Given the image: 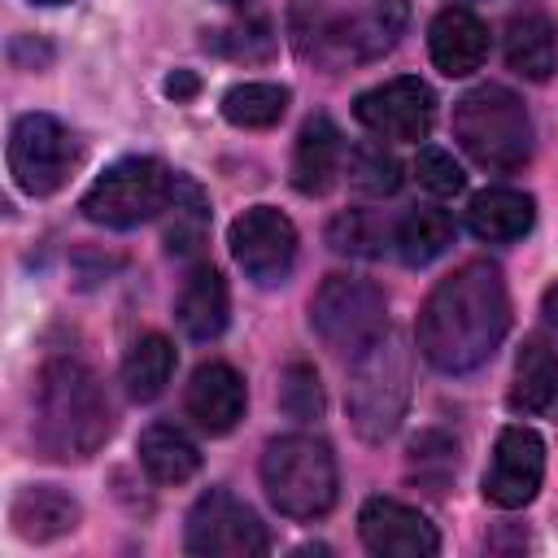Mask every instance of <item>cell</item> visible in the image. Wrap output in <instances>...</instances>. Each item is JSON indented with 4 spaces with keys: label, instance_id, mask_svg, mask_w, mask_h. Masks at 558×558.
I'll list each match as a JSON object with an SVG mask.
<instances>
[{
    "label": "cell",
    "instance_id": "21",
    "mask_svg": "<svg viewBox=\"0 0 558 558\" xmlns=\"http://www.w3.org/2000/svg\"><path fill=\"white\" fill-rule=\"evenodd\" d=\"M558 397V349L545 336H527L514 357V379L506 392V405L514 414H541Z\"/></svg>",
    "mask_w": 558,
    "mask_h": 558
},
{
    "label": "cell",
    "instance_id": "22",
    "mask_svg": "<svg viewBox=\"0 0 558 558\" xmlns=\"http://www.w3.org/2000/svg\"><path fill=\"white\" fill-rule=\"evenodd\" d=\"M506 65L532 83L558 70V26L545 13H519L506 26Z\"/></svg>",
    "mask_w": 558,
    "mask_h": 558
},
{
    "label": "cell",
    "instance_id": "12",
    "mask_svg": "<svg viewBox=\"0 0 558 558\" xmlns=\"http://www.w3.org/2000/svg\"><path fill=\"white\" fill-rule=\"evenodd\" d=\"M353 113L357 122L379 135V140H401V144H418L427 140L432 131V118H436V96L423 78L414 74H401V78H388L371 92H362L353 100Z\"/></svg>",
    "mask_w": 558,
    "mask_h": 558
},
{
    "label": "cell",
    "instance_id": "6",
    "mask_svg": "<svg viewBox=\"0 0 558 558\" xmlns=\"http://www.w3.org/2000/svg\"><path fill=\"white\" fill-rule=\"evenodd\" d=\"M262 484L279 514L288 519H323L336 506V453L327 440L292 432L266 445Z\"/></svg>",
    "mask_w": 558,
    "mask_h": 558
},
{
    "label": "cell",
    "instance_id": "11",
    "mask_svg": "<svg viewBox=\"0 0 558 558\" xmlns=\"http://www.w3.org/2000/svg\"><path fill=\"white\" fill-rule=\"evenodd\" d=\"M231 257L257 288H279L296 266V227L270 205H253L231 222Z\"/></svg>",
    "mask_w": 558,
    "mask_h": 558
},
{
    "label": "cell",
    "instance_id": "36",
    "mask_svg": "<svg viewBox=\"0 0 558 558\" xmlns=\"http://www.w3.org/2000/svg\"><path fill=\"white\" fill-rule=\"evenodd\" d=\"M35 4H70V0H35Z\"/></svg>",
    "mask_w": 558,
    "mask_h": 558
},
{
    "label": "cell",
    "instance_id": "13",
    "mask_svg": "<svg viewBox=\"0 0 558 558\" xmlns=\"http://www.w3.org/2000/svg\"><path fill=\"white\" fill-rule=\"evenodd\" d=\"M545 475V445L532 427H506L493 445L484 471V501L497 510H519L536 497Z\"/></svg>",
    "mask_w": 558,
    "mask_h": 558
},
{
    "label": "cell",
    "instance_id": "23",
    "mask_svg": "<svg viewBox=\"0 0 558 558\" xmlns=\"http://www.w3.org/2000/svg\"><path fill=\"white\" fill-rule=\"evenodd\" d=\"M140 466L157 484H183L201 471V449L170 423H153L140 436Z\"/></svg>",
    "mask_w": 558,
    "mask_h": 558
},
{
    "label": "cell",
    "instance_id": "10",
    "mask_svg": "<svg viewBox=\"0 0 558 558\" xmlns=\"http://www.w3.org/2000/svg\"><path fill=\"white\" fill-rule=\"evenodd\" d=\"M183 549L196 558H253L270 549V532L248 501H240L227 488H209L187 510Z\"/></svg>",
    "mask_w": 558,
    "mask_h": 558
},
{
    "label": "cell",
    "instance_id": "17",
    "mask_svg": "<svg viewBox=\"0 0 558 558\" xmlns=\"http://www.w3.org/2000/svg\"><path fill=\"white\" fill-rule=\"evenodd\" d=\"M78 519H83L78 501H74L65 488H57V484H31V488H22V493L13 497V506H9L13 532H17L22 541H35V545L74 532Z\"/></svg>",
    "mask_w": 558,
    "mask_h": 558
},
{
    "label": "cell",
    "instance_id": "2",
    "mask_svg": "<svg viewBox=\"0 0 558 558\" xmlns=\"http://www.w3.org/2000/svg\"><path fill=\"white\" fill-rule=\"evenodd\" d=\"M405 26V0H292L288 35L327 74L384 57Z\"/></svg>",
    "mask_w": 558,
    "mask_h": 558
},
{
    "label": "cell",
    "instance_id": "14",
    "mask_svg": "<svg viewBox=\"0 0 558 558\" xmlns=\"http://www.w3.org/2000/svg\"><path fill=\"white\" fill-rule=\"evenodd\" d=\"M357 532H362V545L384 558H432L440 549L432 519L392 497H371L357 514Z\"/></svg>",
    "mask_w": 558,
    "mask_h": 558
},
{
    "label": "cell",
    "instance_id": "31",
    "mask_svg": "<svg viewBox=\"0 0 558 558\" xmlns=\"http://www.w3.org/2000/svg\"><path fill=\"white\" fill-rule=\"evenodd\" d=\"M410 471L418 480H427L432 493H440L453 480V471H458V440L449 432H436V427L418 432L410 440Z\"/></svg>",
    "mask_w": 558,
    "mask_h": 558
},
{
    "label": "cell",
    "instance_id": "1",
    "mask_svg": "<svg viewBox=\"0 0 558 558\" xmlns=\"http://www.w3.org/2000/svg\"><path fill=\"white\" fill-rule=\"evenodd\" d=\"M506 331L510 292L501 270L484 257H471L453 275H445L418 310V349L445 375H462L488 362Z\"/></svg>",
    "mask_w": 558,
    "mask_h": 558
},
{
    "label": "cell",
    "instance_id": "26",
    "mask_svg": "<svg viewBox=\"0 0 558 558\" xmlns=\"http://www.w3.org/2000/svg\"><path fill=\"white\" fill-rule=\"evenodd\" d=\"M392 244H397V253H401L405 266H427V262H436L453 244V218L445 209H432V205L410 209L397 222Z\"/></svg>",
    "mask_w": 558,
    "mask_h": 558
},
{
    "label": "cell",
    "instance_id": "28",
    "mask_svg": "<svg viewBox=\"0 0 558 558\" xmlns=\"http://www.w3.org/2000/svg\"><path fill=\"white\" fill-rule=\"evenodd\" d=\"M205 48L227 57V61H270L279 39L270 31L266 17H240V22H227V26H214L205 31Z\"/></svg>",
    "mask_w": 558,
    "mask_h": 558
},
{
    "label": "cell",
    "instance_id": "32",
    "mask_svg": "<svg viewBox=\"0 0 558 558\" xmlns=\"http://www.w3.org/2000/svg\"><path fill=\"white\" fill-rule=\"evenodd\" d=\"M279 410L296 423L323 418V384H318V371L310 362H292L279 375Z\"/></svg>",
    "mask_w": 558,
    "mask_h": 558
},
{
    "label": "cell",
    "instance_id": "20",
    "mask_svg": "<svg viewBox=\"0 0 558 558\" xmlns=\"http://www.w3.org/2000/svg\"><path fill=\"white\" fill-rule=\"evenodd\" d=\"M174 314H179V327H183L192 340H214V336H222L227 314H231L227 279H222L209 262H201V266L183 279Z\"/></svg>",
    "mask_w": 558,
    "mask_h": 558
},
{
    "label": "cell",
    "instance_id": "25",
    "mask_svg": "<svg viewBox=\"0 0 558 558\" xmlns=\"http://www.w3.org/2000/svg\"><path fill=\"white\" fill-rule=\"evenodd\" d=\"M170 375H174V344L166 336H157V331L140 336L126 349V357H122V384H126V392L135 401L161 397L166 384H170Z\"/></svg>",
    "mask_w": 558,
    "mask_h": 558
},
{
    "label": "cell",
    "instance_id": "3",
    "mask_svg": "<svg viewBox=\"0 0 558 558\" xmlns=\"http://www.w3.org/2000/svg\"><path fill=\"white\" fill-rule=\"evenodd\" d=\"M35 445L52 462H87L113 432V410L100 379L74 362L52 357L35 375Z\"/></svg>",
    "mask_w": 558,
    "mask_h": 558
},
{
    "label": "cell",
    "instance_id": "19",
    "mask_svg": "<svg viewBox=\"0 0 558 558\" xmlns=\"http://www.w3.org/2000/svg\"><path fill=\"white\" fill-rule=\"evenodd\" d=\"M532 222H536V201L514 187H484L466 205V227L488 244L523 240L532 231Z\"/></svg>",
    "mask_w": 558,
    "mask_h": 558
},
{
    "label": "cell",
    "instance_id": "7",
    "mask_svg": "<svg viewBox=\"0 0 558 558\" xmlns=\"http://www.w3.org/2000/svg\"><path fill=\"white\" fill-rule=\"evenodd\" d=\"M174 170L161 166L157 157H122L113 161L105 174H96V183L83 192V218L96 227H140L157 214H166L170 196H174Z\"/></svg>",
    "mask_w": 558,
    "mask_h": 558
},
{
    "label": "cell",
    "instance_id": "15",
    "mask_svg": "<svg viewBox=\"0 0 558 558\" xmlns=\"http://www.w3.org/2000/svg\"><path fill=\"white\" fill-rule=\"evenodd\" d=\"M244 379L235 366L227 362H201L187 379V414L196 418V427H205L209 436L231 432L244 418Z\"/></svg>",
    "mask_w": 558,
    "mask_h": 558
},
{
    "label": "cell",
    "instance_id": "18",
    "mask_svg": "<svg viewBox=\"0 0 558 558\" xmlns=\"http://www.w3.org/2000/svg\"><path fill=\"white\" fill-rule=\"evenodd\" d=\"M340 153H344V144H340L336 122L327 113H314L301 126L296 148H292V187L301 196H323L340 174Z\"/></svg>",
    "mask_w": 558,
    "mask_h": 558
},
{
    "label": "cell",
    "instance_id": "5",
    "mask_svg": "<svg viewBox=\"0 0 558 558\" xmlns=\"http://www.w3.org/2000/svg\"><path fill=\"white\" fill-rule=\"evenodd\" d=\"M453 140L484 170H519L532 157V122L514 92L497 83L471 87L453 105Z\"/></svg>",
    "mask_w": 558,
    "mask_h": 558
},
{
    "label": "cell",
    "instance_id": "4",
    "mask_svg": "<svg viewBox=\"0 0 558 558\" xmlns=\"http://www.w3.org/2000/svg\"><path fill=\"white\" fill-rule=\"evenodd\" d=\"M410 384H414L410 349L401 344V336L384 331L366 353L353 357V371H349L344 405H349L353 432L362 440H371V445L388 440L397 432V423L405 418Z\"/></svg>",
    "mask_w": 558,
    "mask_h": 558
},
{
    "label": "cell",
    "instance_id": "27",
    "mask_svg": "<svg viewBox=\"0 0 558 558\" xmlns=\"http://www.w3.org/2000/svg\"><path fill=\"white\" fill-rule=\"evenodd\" d=\"M292 92L283 83H235L222 96V118L244 131H266L288 113Z\"/></svg>",
    "mask_w": 558,
    "mask_h": 558
},
{
    "label": "cell",
    "instance_id": "24",
    "mask_svg": "<svg viewBox=\"0 0 558 558\" xmlns=\"http://www.w3.org/2000/svg\"><path fill=\"white\" fill-rule=\"evenodd\" d=\"M205 231H209V201H205V192L192 183V179H174V196H170V205H166V231H161V240H166V253L170 257H187V253H196L201 244H205Z\"/></svg>",
    "mask_w": 558,
    "mask_h": 558
},
{
    "label": "cell",
    "instance_id": "34",
    "mask_svg": "<svg viewBox=\"0 0 558 558\" xmlns=\"http://www.w3.org/2000/svg\"><path fill=\"white\" fill-rule=\"evenodd\" d=\"M166 96H174V100H187V96H196V74H187V70H174V74L166 78Z\"/></svg>",
    "mask_w": 558,
    "mask_h": 558
},
{
    "label": "cell",
    "instance_id": "37",
    "mask_svg": "<svg viewBox=\"0 0 558 558\" xmlns=\"http://www.w3.org/2000/svg\"><path fill=\"white\" fill-rule=\"evenodd\" d=\"M227 4H240V0H227Z\"/></svg>",
    "mask_w": 558,
    "mask_h": 558
},
{
    "label": "cell",
    "instance_id": "9",
    "mask_svg": "<svg viewBox=\"0 0 558 558\" xmlns=\"http://www.w3.org/2000/svg\"><path fill=\"white\" fill-rule=\"evenodd\" d=\"M83 157L78 135L52 113H22L9 131V174L26 196H52Z\"/></svg>",
    "mask_w": 558,
    "mask_h": 558
},
{
    "label": "cell",
    "instance_id": "8",
    "mask_svg": "<svg viewBox=\"0 0 558 558\" xmlns=\"http://www.w3.org/2000/svg\"><path fill=\"white\" fill-rule=\"evenodd\" d=\"M310 327L331 353L357 357L388 331V301L366 279L327 275L310 301Z\"/></svg>",
    "mask_w": 558,
    "mask_h": 558
},
{
    "label": "cell",
    "instance_id": "33",
    "mask_svg": "<svg viewBox=\"0 0 558 558\" xmlns=\"http://www.w3.org/2000/svg\"><path fill=\"white\" fill-rule=\"evenodd\" d=\"M414 179H418V187H427L432 196H453V192H462V183H466L462 166H458L445 148H418V157H414Z\"/></svg>",
    "mask_w": 558,
    "mask_h": 558
},
{
    "label": "cell",
    "instance_id": "35",
    "mask_svg": "<svg viewBox=\"0 0 558 558\" xmlns=\"http://www.w3.org/2000/svg\"><path fill=\"white\" fill-rule=\"evenodd\" d=\"M541 310H545V318L558 327V283H549V288H545V296H541Z\"/></svg>",
    "mask_w": 558,
    "mask_h": 558
},
{
    "label": "cell",
    "instance_id": "16",
    "mask_svg": "<svg viewBox=\"0 0 558 558\" xmlns=\"http://www.w3.org/2000/svg\"><path fill=\"white\" fill-rule=\"evenodd\" d=\"M427 52L436 61L440 74L449 78H466L484 65L488 57V26L471 13V9H440L432 17V31H427Z\"/></svg>",
    "mask_w": 558,
    "mask_h": 558
},
{
    "label": "cell",
    "instance_id": "29",
    "mask_svg": "<svg viewBox=\"0 0 558 558\" xmlns=\"http://www.w3.org/2000/svg\"><path fill=\"white\" fill-rule=\"evenodd\" d=\"M349 187L362 196H392L401 187V161L384 144L362 140L349 148Z\"/></svg>",
    "mask_w": 558,
    "mask_h": 558
},
{
    "label": "cell",
    "instance_id": "30",
    "mask_svg": "<svg viewBox=\"0 0 558 558\" xmlns=\"http://www.w3.org/2000/svg\"><path fill=\"white\" fill-rule=\"evenodd\" d=\"M327 244L349 257H379L388 248V227L371 209H344L327 222Z\"/></svg>",
    "mask_w": 558,
    "mask_h": 558
}]
</instances>
